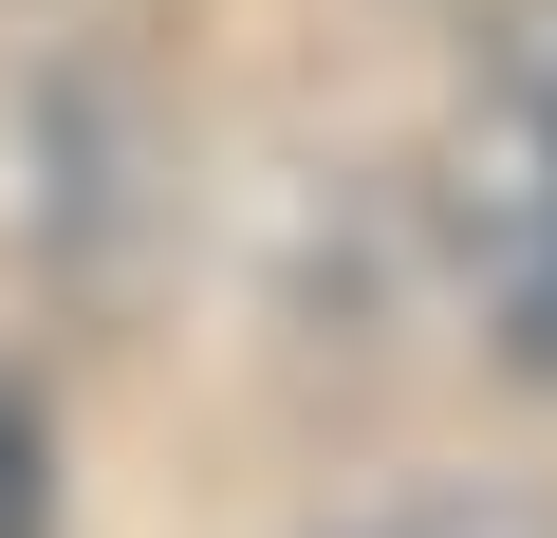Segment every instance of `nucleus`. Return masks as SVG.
I'll list each match as a JSON object with an SVG mask.
<instances>
[{"mask_svg": "<svg viewBox=\"0 0 557 538\" xmlns=\"http://www.w3.org/2000/svg\"><path fill=\"white\" fill-rule=\"evenodd\" d=\"M0 538H57V446H38L20 390H0Z\"/></svg>", "mask_w": 557, "mask_h": 538, "instance_id": "nucleus-1", "label": "nucleus"}, {"mask_svg": "<svg viewBox=\"0 0 557 538\" xmlns=\"http://www.w3.org/2000/svg\"><path fill=\"white\" fill-rule=\"evenodd\" d=\"M539 316H557V298H539Z\"/></svg>", "mask_w": 557, "mask_h": 538, "instance_id": "nucleus-2", "label": "nucleus"}]
</instances>
